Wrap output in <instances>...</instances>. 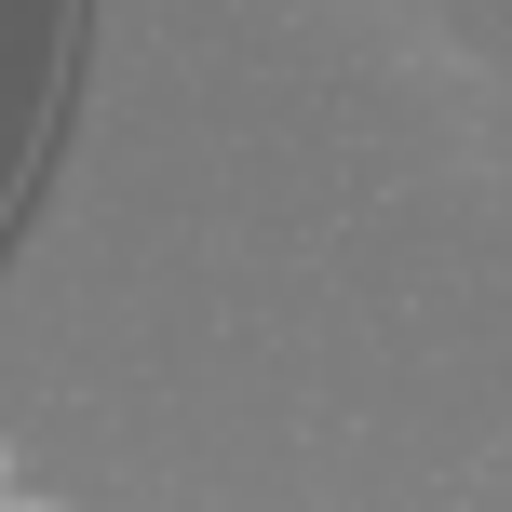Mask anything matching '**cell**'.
<instances>
[{
	"label": "cell",
	"instance_id": "obj_1",
	"mask_svg": "<svg viewBox=\"0 0 512 512\" xmlns=\"http://www.w3.org/2000/svg\"><path fill=\"white\" fill-rule=\"evenodd\" d=\"M54 54H68V0H0V203H14L27 135L54 108Z\"/></svg>",
	"mask_w": 512,
	"mask_h": 512
}]
</instances>
